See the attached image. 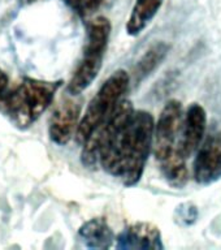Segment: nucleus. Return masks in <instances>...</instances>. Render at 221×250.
I'll list each match as a JSON object with an SVG mask.
<instances>
[{"label": "nucleus", "instance_id": "nucleus-10", "mask_svg": "<svg viewBox=\"0 0 221 250\" xmlns=\"http://www.w3.org/2000/svg\"><path fill=\"white\" fill-rule=\"evenodd\" d=\"M207 126V113L206 109L198 103L193 104L187 108L185 119L182 121V132L181 140L179 142V150L185 158H189L194 154L201 146L206 133Z\"/></svg>", "mask_w": 221, "mask_h": 250}, {"label": "nucleus", "instance_id": "nucleus-4", "mask_svg": "<svg viewBox=\"0 0 221 250\" xmlns=\"http://www.w3.org/2000/svg\"><path fill=\"white\" fill-rule=\"evenodd\" d=\"M130 76L124 69H117L109 76L98 93L94 95L82 116L76 132L77 144H83L98 125H100L119 104L121 97L126 93Z\"/></svg>", "mask_w": 221, "mask_h": 250}, {"label": "nucleus", "instance_id": "nucleus-2", "mask_svg": "<svg viewBox=\"0 0 221 250\" xmlns=\"http://www.w3.org/2000/svg\"><path fill=\"white\" fill-rule=\"evenodd\" d=\"M61 83L62 81L23 78L17 87L9 90L4 108L17 126L27 128L48 108Z\"/></svg>", "mask_w": 221, "mask_h": 250}, {"label": "nucleus", "instance_id": "nucleus-13", "mask_svg": "<svg viewBox=\"0 0 221 250\" xmlns=\"http://www.w3.org/2000/svg\"><path fill=\"white\" fill-rule=\"evenodd\" d=\"M161 172L167 183L173 188L181 189L186 185L189 180V171L186 167V158L181 154L179 148L171 155L160 162Z\"/></svg>", "mask_w": 221, "mask_h": 250}, {"label": "nucleus", "instance_id": "nucleus-16", "mask_svg": "<svg viewBox=\"0 0 221 250\" xmlns=\"http://www.w3.org/2000/svg\"><path fill=\"white\" fill-rule=\"evenodd\" d=\"M9 93V78L4 70L0 69V104H3Z\"/></svg>", "mask_w": 221, "mask_h": 250}, {"label": "nucleus", "instance_id": "nucleus-15", "mask_svg": "<svg viewBox=\"0 0 221 250\" xmlns=\"http://www.w3.org/2000/svg\"><path fill=\"white\" fill-rule=\"evenodd\" d=\"M64 3L80 17H87L97 12L105 0H64Z\"/></svg>", "mask_w": 221, "mask_h": 250}, {"label": "nucleus", "instance_id": "nucleus-12", "mask_svg": "<svg viewBox=\"0 0 221 250\" xmlns=\"http://www.w3.org/2000/svg\"><path fill=\"white\" fill-rule=\"evenodd\" d=\"M164 0H136L126 22V33L132 37L141 34L163 5Z\"/></svg>", "mask_w": 221, "mask_h": 250}, {"label": "nucleus", "instance_id": "nucleus-8", "mask_svg": "<svg viewBox=\"0 0 221 250\" xmlns=\"http://www.w3.org/2000/svg\"><path fill=\"white\" fill-rule=\"evenodd\" d=\"M81 109L82 102L76 98H66L59 103L51 116L48 126V134L54 144L62 146L76 136Z\"/></svg>", "mask_w": 221, "mask_h": 250}, {"label": "nucleus", "instance_id": "nucleus-7", "mask_svg": "<svg viewBox=\"0 0 221 250\" xmlns=\"http://www.w3.org/2000/svg\"><path fill=\"white\" fill-rule=\"evenodd\" d=\"M198 184L208 185L221 179V132L211 133L197 150L193 166Z\"/></svg>", "mask_w": 221, "mask_h": 250}, {"label": "nucleus", "instance_id": "nucleus-1", "mask_svg": "<svg viewBox=\"0 0 221 250\" xmlns=\"http://www.w3.org/2000/svg\"><path fill=\"white\" fill-rule=\"evenodd\" d=\"M155 120L143 109L133 116L117 137L111 151L101 159L100 167L119 177L125 187H134L143 176L144 167L154 145Z\"/></svg>", "mask_w": 221, "mask_h": 250}, {"label": "nucleus", "instance_id": "nucleus-17", "mask_svg": "<svg viewBox=\"0 0 221 250\" xmlns=\"http://www.w3.org/2000/svg\"><path fill=\"white\" fill-rule=\"evenodd\" d=\"M37 1H40V0H19V3L21 5H31V4L37 3Z\"/></svg>", "mask_w": 221, "mask_h": 250}, {"label": "nucleus", "instance_id": "nucleus-6", "mask_svg": "<svg viewBox=\"0 0 221 250\" xmlns=\"http://www.w3.org/2000/svg\"><path fill=\"white\" fill-rule=\"evenodd\" d=\"M182 126V105L181 102L172 99L164 105L154 130V155L159 162L164 160L177 150V138Z\"/></svg>", "mask_w": 221, "mask_h": 250}, {"label": "nucleus", "instance_id": "nucleus-14", "mask_svg": "<svg viewBox=\"0 0 221 250\" xmlns=\"http://www.w3.org/2000/svg\"><path fill=\"white\" fill-rule=\"evenodd\" d=\"M168 51H169V46L167 43L159 42L152 44L144 52L143 56L140 59V62H137L136 68H134L136 82H141L143 78L147 77L151 72H154L156 69V66H159L160 62L165 59Z\"/></svg>", "mask_w": 221, "mask_h": 250}, {"label": "nucleus", "instance_id": "nucleus-9", "mask_svg": "<svg viewBox=\"0 0 221 250\" xmlns=\"http://www.w3.org/2000/svg\"><path fill=\"white\" fill-rule=\"evenodd\" d=\"M116 248L121 250H158L163 249L161 234L151 223L130 224L116 237Z\"/></svg>", "mask_w": 221, "mask_h": 250}, {"label": "nucleus", "instance_id": "nucleus-11", "mask_svg": "<svg viewBox=\"0 0 221 250\" xmlns=\"http://www.w3.org/2000/svg\"><path fill=\"white\" fill-rule=\"evenodd\" d=\"M78 236L90 249H108L115 241V234L104 218H93L83 223Z\"/></svg>", "mask_w": 221, "mask_h": 250}, {"label": "nucleus", "instance_id": "nucleus-3", "mask_svg": "<svg viewBox=\"0 0 221 250\" xmlns=\"http://www.w3.org/2000/svg\"><path fill=\"white\" fill-rule=\"evenodd\" d=\"M109 35L111 22L107 17L99 16L87 22L83 55L66 87L72 97H77L85 91L98 77L103 65Z\"/></svg>", "mask_w": 221, "mask_h": 250}, {"label": "nucleus", "instance_id": "nucleus-5", "mask_svg": "<svg viewBox=\"0 0 221 250\" xmlns=\"http://www.w3.org/2000/svg\"><path fill=\"white\" fill-rule=\"evenodd\" d=\"M134 111L136 109L133 107L132 102L126 99L120 101L112 113L94 129L87 140L82 144L83 147L81 152V162L83 167L94 169L100 166L101 159L111 151L117 137L125 125L128 124Z\"/></svg>", "mask_w": 221, "mask_h": 250}]
</instances>
